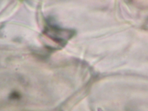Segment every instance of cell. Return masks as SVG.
Wrapping results in <instances>:
<instances>
[{
    "mask_svg": "<svg viewBox=\"0 0 148 111\" xmlns=\"http://www.w3.org/2000/svg\"><path fill=\"white\" fill-rule=\"evenodd\" d=\"M44 33L55 42L63 46L75 35V31L73 30L61 28L48 21H47L45 27Z\"/></svg>",
    "mask_w": 148,
    "mask_h": 111,
    "instance_id": "1",
    "label": "cell"
}]
</instances>
